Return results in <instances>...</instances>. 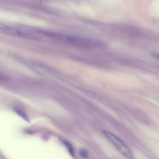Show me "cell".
<instances>
[{
  "label": "cell",
  "instance_id": "cell-2",
  "mask_svg": "<svg viewBox=\"0 0 159 159\" xmlns=\"http://www.w3.org/2000/svg\"><path fill=\"white\" fill-rule=\"evenodd\" d=\"M102 133L106 138L122 155L128 159H134V156L132 152L120 138H119L115 134L108 131L102 130Z\"/></svg>",
  "mask_w": 159,
  "mask_h": 159
},
{
  "label": "cell",
  "instance_id": "cell-1",
  "mask_svg": "<svg viewBox=\"0 0 159 159\" xmlns=\"http://www.w3.org/2000/svg\"><path fill=\"white\" fill-rule=\"evenodd\" d=\"M52 39L79 47L104 48L106 47L104 43L96 39L56 32H53Z\"/></svg>",
  "mask_w": 159,
  "mask_h": 159
},
{
  "label": "cell",
  "instance_id": "cell-3",
  "mask_svg": "<svg viewBox=\"0 0 159 159\" xmlns=\"http://www.w3.org/2000/svg\"><path fill=\"white\" fill-rule=\"evenodd\" d=\"M0 34L17 37V27L0 22Z\"/></svg>",
  "mask_w": 159,
  "mask_h": 159
},
{
  "label": "cell",
  "instance_id": "cell-6",
  "mask_svg": "<svg viewBox=\"0 0 159 159\" xmlns=\"http://www.w3.org/2000/svg\"><path fill=\"white\" fill-rule=\"evenodd\" d=\"M155 58L159 60V53H153L152 54Z\"/></svg>",
  "mask_w": 159,
  "mask_h": 159
},
{
  "label": "cell",
  "instance_id": "cell-5",
  "mask_svg": "<svg viewBox=\"0 0 159 159\" xmlns=\"http://www.w3.org/2000/svg\"><path fill=\"white\" fill-rule=\"evenodd\" d=\"M79 154L83 158H88L89 156L88 151L84 148H81L79 151Z\"/></svg>",
  "mask_w": 159,
  "mask_h": 159
},
{
  "label": "cell",
  "instance_id": "cell-4",
  "mask_svg": "<svg viewBox=\"0 0 159 159\" xmlns=\"http://www.w3.org/2000/svg\"><path fill=\"white\" fill-rule=\"evenodd\" d=\"M63 143L65 145V147H66V148L68 149L69 153L71 155H73L74 152H73V146L71 145V144L70 143H69L68 142L66 141H63Z\"/></svg>",
  "mask_w": 159,
  "mask_h": 159
}]
</instances>
